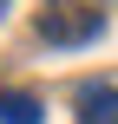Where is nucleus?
<instances>
[{
	"mask_svg": "<svg viewBox=\"0 0 118 124\" xmlns=\"http://www.w3.org/2000/svg\"><path fill=\"white\" fill-rule=\"evenodd\" d=\"M99 7H79V0H46L39 7V39L46 46H85V39H99Z\"/></svg>",
	"mask_w": 118,
	"mask_h": 124,
	"instance_id": "nucleus-1",
	"label": "nucleus"
},
{
	"mask_svg": "<svg viewBox=\"0 0 118 124\" xmlns=\"http://www.w3.org/2000/svg\"><path fill=\"white\" fill-rule=\"evenodd\" d=\"M79 124H118V85H79Z\"/></svg>",
	"mask_w": 118,
	"mask_h": 124,
	"instance_id": "nucleus-2",
	"label": "nucleus"
},
{
	"mask_svg": "<svg viewBox=\"0 0 118 124\" xmlns=\"http://www.w3.org/2000/svg\"><path fill=\"white\" fill-rule=\"evenodd\" d=\"M0 124H39V98L33 92H0Z\"/></svg>",
	"mask_w": 118,
	"mask_h": 124,
	"instance_id": "nucleus-3",
	"label": "nucleus"
},
{
	"mask_svg": "<svg viewBox=\"0 0 118 124\" xmlns=\"http://www.w3.org/2000/svg\"><path fill=\"white\" fill-rule=\"evenodd\" d=\"M0 7H7V0H0Z\"/></svg>",
	"mask_w": 118,
	"mask_h": 124,
	"instance_id": "nucleus-4",
	"label": "nucleus"
}]
</instances>
